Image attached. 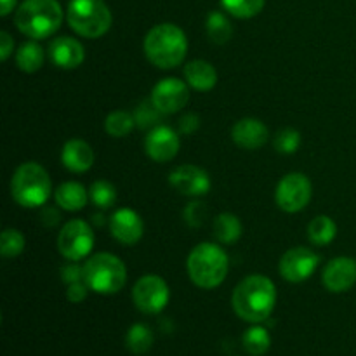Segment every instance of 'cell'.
<instances>
[{
  "label": "cell",
  "mask_w": 356,
  "mask_h": 356,
  "mask_svg": "<svg viewBox=\"0 0 356 356\" xmlns=\"http://www.w3.org/2000/svg\"><path fill=\"white\" fill-rule=\"evenodd\" d=\"M233 312L249 323L268 320L277 306V287L264 275H249L235 287L232 294Z\"/></svg>",
  "instance_id": "obj_1"
},
{
  "label": "cell",
  "mask_w": 356,
  "mask_h": 356,
  "mask_svg": "<svg viewBox=\"0 0 356 356\" xmlns=\"http://www.w3.org/2000/svg\"><path fill=\"white\" fill-rule=\"evenodd\" d=\"M143 49L153 66L160 70H172L186 58V33L174 23H160L146 33Z\"/></svg>",
  "instance_id": "obj_2"
},
{
  "label": "cell",
  "mask_w": 356,
  "mask_h": 356,
  "mask_svg": "<svg viewBox=\"0 0 356 356\" xmlns=\"http://www.w3.org/2000/svg\"><path fill=\"white\" fill-rule=\"evenodd\" d=\"M63 17L58 0H23L14 14V23L24 37L44 40L59 30Z\"/></svg>",
  "instance_id": "obj_3"
},
{
  "label": "cell",
  "mask_w": 356,
  "mask_h": 356,
  "mask_svg": "<svg viewBox=\"0 0 356 356\" xmlns=\"http://www.w3.org/2000/svg\"><path fill=\"white\" fill-rule=\"evenodd\" d=\"M186 270L197 287L211 291L226 280L229 270L228 254L219 243L202 242L188 256Z\"/></svg>",
  "instance_id": "obj_4"
},
{
  "label": "cell",
  "mask_w": 356,
  "mask_h": 356,
  "mask_svg": "<svg viewBox=\"0 0 356 356\" xmlns=\"http://www.w3.org/2000/svg\"><path fill=\"white\" fill-rule=\"evenodd\" d=\"M10 195L24 209L44 207L52 195V181L47 170L37 162L21 163L10 179Z\"/></svg>",
  "instance_id": "obj_5"
},
{
  "label": "cell",
  "mask_w": 356,
  "mask_h": 356,
  "mask_svg": "<svg viewBox=\"0 0 356 356\" xmlns=\"http://www.w3.org/2000/svg\"><path fill=\"white\" fill-rule=\"evenodd\" d=\"M83 282L97 294H117L127 284V268L115 254L97 252L83 264Z\"/></svg>",
  "instance_id": "obj_6"
},
{
  "label": "cell",
  "mask_w": 356,
  "mask_h": 356,
  "mask_svg": "<svg viewBox=\"0 0 356 356\" xmlns=\"http://www.w3.org/2000/svg\"><path fill=\"white\" fill-rule=\"evenodd\" d=\"M66 21L80 37L99 38L108 33L113 16L104 0H70Z\"/></svg>",
  "instance_id": "obj_7"
},
{
  "label": "cell",
  "mask_w": 356,
  "mask_h": 356,
  "mask_svg": "<svg viewBox=\"0 0 356 356\" xmlns=\"http://www.w3.org/2000/svg\"><path fill=\"white\" fill-rule=\"evenodd\" d=\"M96 235L92 226L83 219H72L61 228L58 235V250L70 263L82 261L92 252Z\"/></svg>",
  "instance_id": "obj_8"
},
{
  "label": "cell",
  "mask_w": 356,
  "mask_h": 356,
  "mask_svg": "<svg viewBox=\"0 0 356 356\" xmlns=\"http://www.w3.org/2000/svg\"><path fill=\"white\" fill-rule=\"evenodd\" d=\"M169 285L159 275H145L132 289L134 306L145 315H159L169 305Z\"/></svg>",
  "instance_id": "obj_9"
},
{
  "label": "cell",
  "mask_w": 356,
  "mask_h": 356,
  "mask_svg": "<svg viewBox=\"0 0 356 356\" xmlns=\"http://www.w3.org/2000/svg\"><path fill=\"white\" fill-rule=\"evenodd\" d=\"M312 181L301 172H291L282 177L275 190V202L278 209L289 214L301 212L312 200Z\"/></svg>",
  "instance_id": "obj_10"
},
{
  "label": "cell",
  "mask_w": 356,
  "mask_h": 356,
  "mask_svg": "<svg viewBox=\"0 0 356 356\" xmlns=\"http://www.w3.org/2000/svg\"><path fill=\"white\" fill-rule=\"evenodd\" d=\"M320 264V256L308 247H294L282 256L278 271L291 284H301L313 277Z\"/></svg>",
  "instance_id": "obj_11"
},
{
  "label": "cell",
  "mask_w": 356,
  "mask_h": 356,
  "mask_svg": "<svg viewBox=\"0 0 356 356\" xmlns=\"http://www.w3.org/2000/svg\"><path fill=\"white\" fill-rule=\"evenodd\" d=\"M149 99L163 115H174L183 110L190 101V86L176 76H167L156 82Z\"/></svg>",
  "instance_id": "obj_12"
},
{
  "label": "cell",
  "mask_w": 356,
  "mask_h": 356,
  "mask_svg": "<svg viewBox=\"0 0 356 356\" xmlns=\"http://www.w3.org/2000/svg\"><path fill=\"white\" fill-rule=\"evenodd\" d=\"M179 132H176L169 125H156V127L149 129L148 136L145 139L146 155L153 162H170V160L176 159V155L179 153Z\"/></svg>",
  "instance_id": "obj_13"
},
{
  "label": "cell",
  "mask_w": 356,
  "mask_h": 356,
  "mask_svg": "<svg viewBox=\"0 0 356 356\" xmlns=\"http://www.w3.org/2000/svg\"><path fill=\"white\" fill-rule=\"evenodd\" d=\"M169 183L174 190L179 191L181 195H186V197H202L211 190L209 174L200 167L191 165V163L172 169V172L169 174Z\"/></svg>",
  "instance_id": "obj_14"
},
{
  "label": "cell",
  "mask_w": 356,
  "mask_h": 356,
  "mask_svg": "<svg viewBox=\"0 0 356 356\" xmlns=\"http://www.w3.org/2000/svg\"><path fill=\"white\" fill-rule=\"evenodd\" d=\"M322 280L329 292L334 294L348 292L356 284V261L348 256L334 257L323 268Z\"/></svg>",
  "instance_id": "obj_15"
},
{
  "label": "cell",
  "mask_w": 356,
  "mask_h": 356,
  "mask_svg": "<svg viewBox=\"0 0 356 356\" xmlns=\"http://www.w3.org/2000/svg\"><path fill=\"white\" fill-rule=\"evenodd\" d=\"M110 232L117 242L124 245H136L143 238L145 225H143L141 216L134 209L122 207L111 214Z\"/></svg>",
  "instance_id": "obj_16"
},
{
  "label": "cell",
  "mask_w": 356,
  "mask_h": 356,
  "mask_svg": "<svg viewBox=\"0 0 356 356\" xmlns=\"http://www.w3.org/2000/svg\"><path fill=\"white\" fill-rule=\"evenodd\" d=\"M49 59L61 70H75L86 59V49L76 38L58 37L49 44Z\"/></svg>",
  "instance_id": "obj_17"
},
{
  "label": "cell",
  "mask_w": 356,
  "mask_h": 356,
  "mask_svg": "<svg viewBox=\"0 0 356 356\" xmlns=\"http://www.w3.org/2000/svg\"><path fill=\"white\" fill-rule=\"evenodd\" d=\"M268 127L259 118L247 117L236 122L232 129V139L242 149H259L268 141Z\"/></svg>",
  "instance_id": "obj_18"
},
{
  "label": "cell",
  "mask_w": 356,
  "mask_h": 356,
  "mask_svg": "<svg viewBox=\"0 0 356 356\" xmlns=\"http://www.w3.org/2000/svg\"><path fill=\"white\" fill-rule=\"evenodd\" d=\"M94 159H96L94 149L83 139H70L63 146L61 162L65 169H68L70 172H87L92 167Z\"/></svg>",
  "instance_id": "obj_19"
},
{
  "label": "cell",
  "mask_w": 356,
  "mask_h": 356,
  "mask_svg": "<svg viewBox=\"0 0 356 356\" xmlns=\"http://www.w3.org/2000/svg\"><path fill=\"white\" fill-rule=\"evenodd\" d=\"M184 80L191 89L198 92H209L218 83V72L209 61L195 59L184 66Z\"/></svg>",
  "instance_id": "obj_20"
},
{
  "label": "cell",
  "mask_w": 356,
  "mask_h": 356,
  "mask_svg": "<svg viewBox=\"0 0 356 356\" xmlns=\"http://www.w3.org/2000/svg\"><path fill=\"white\" fill-rule=\"evenodd\" d=\"M87 198H89V191L76 181H66L59 184L54 191L56 205L68 212L82 211L87 204Z\"/></svg>",
  "instance_id": "obj_21"
},
{
  "label": "cell",
  "mask_w": 356,
  "mask_h": 356,
  "mask_svg": "<svg viewBox=\"0 0 356 356\" xmlns=\"http://www.w3.org/2000/svg\"><path fill=\"white\" fill-rule=\"evenodd\" d=\"M212 232H214L216 240H218L219 243L232 245V243L238 242L240 240V236H242L243 233V226L235 214L225 212V214H219L218 218L214 219Z\"/></svg>",
  "instance_id": "obj_22"
},
{
  "label": "cell",
  "mask_w": 356,
  "mask_h": 356,
  "mask_svg": "<svg viewBox=\"0 0 356 356\" xmlns=\"http://www.w3.org/2000/svg\"><path fill=\"white\" fill-rule=\"evenodd\" d=\"M16 65L23 73H35L44 65V49L37 40L21 44L16 52Z\"/></svg>",
  "instance_id": "obj_23"
},
{
  "label": "cell",
  "mask_w": 356,
  "mask_h": 356,
  "mask_svg": "<svg viewBox=\"0 0 356 356\" xmlns=\"http://www.w3.org/2000/svg\"><path fill=\"white\" fill-rule=\"evenodd\" d=\"M337 225L329 216H316L308 225V238L313 245L325 247L336 238Z\"/></svg>",
  "instance_id": "obj_24"
},
{
  "label": "cell",
  "mask_w": 356,
  "mask_h": 356,
  "mask_svg": "<svg viewBox=\"0 0 356 356\" xmlns=\"http://www.w3.org/2000/svg\"><path fill=\"white\" fill-rule=\"evenodd\" d=\"M205 30H207L209 38L218 45L226 44L233 37L232 23H229V19L221 10H212V13H209L207 19H205Z\"/></svg>",
  "instance_id": "obj_25"
},
{
  "label": "cell",
  "mask_w": 356,
  "mask_h": 356,
  "mask_svg": "<svg viewBox=\"0 0 356 356\" xmlns=\"http://www.w3.org/2000/svg\"><path fill=\"white\" fill-rule=\"evenodd\" d=\"M134 115L124 110L111 111L106 117V120H104V131H106V134L111 136V138H125V136H129L134 131Z\"/></svg>",
  "instance_id": "obj_26"
},
{
  "label": "cell",
  "mask_w": 356,
  "mask_h": 356,
  "mask_svg": "<svg viewBox=\"0 0 356 356\" xmlns=\"http://www.w3.org/2000/svg\"><path fill=\"white\" fill-rule=\"evenodd\" d=\"M242 343L247 353H250L252 356H261L268 353V350H270L271 336L264 327L254 325L243 332Z\"/></svg>",
  "instance_id": "obj_27"
},
{
  "label": "cell",
  "mask_w": 356,
  "mask_h": 356,
  "mask_svg": "<svg viewBox=\"0 0 356 356\" xmlns=\"http://www.w3.org/2000/svg\"><path fill=\"white\" fill-rule=\"evenodd\" d=\"M153 341L155 339H153L152 329L145 323H134L127 330V336H125V344L136 355H143L149 351V348L153 346Z\"/></svg>",
  "instance_id": "obj_28"
},
{
  "label": "cell",
  "mask_w": 356,
  "mask_h": 356,
  "mask_svg": "<svg viewBox=\"0 0 356 356\" xmlns=\"http://www.w3.org/2000/svg\"><path fill=\"white\" fill-rule=\"evenodd\" d=\"M266 0H221L222 9L238 19H250L264 9Z\"/></svg>",
  "instance_id": "obj_29"
},
{
  "label": "cell",
  "mask_w": 356,
  "mask_h": 356,
  "mask_svg": "<svg viewBox=\"0 0 356 356\" xmlns=\"http://www.w3.org/2000/svg\"><path fill=\"white\" fill-rule=\"evenodd\" d=\"M89 198L97 209L101 211H106V209L113 207L115 202H117V190L111 183L108 181H94L92 186L89 190Z\"/></svg>",
  "instance_id": "obj_30"
},
{
  "label": "cell",
  "mask_w": 356,
  "mask_h": 356,
  "mask_svg": "<svg viewBox=\"0 0 356 356\" xmlns=\"http://www.w3.org/2000/svg\"><path fill=\"white\" fill-rule=\"evenodd\" d=\"M24 247H26V240H24V235L19 229H3L2 235H0V254H2L6 259L17 257L23 252Z\"/></svg>",
  "instance_id": "obj_31"
},
{
  "label": "cell",
  "mask_w": 356,
  "mask_h": 356,
  "mask_svg": "<svg viewBox=\"0 0 356 356\" xmlns=\"http://www.w3.org/2000/svg\"><path fill=\"white\" fill-rule=\"evenodd\" d=\"M134 118H136V125L139 129H153L159 125L160 118H162V111L153 104L152 99L143 101L138 108L134 110Z\"/></svg>",
  "instance_id": "obj_32"
},
{
  "label": "cell",
  "mask_w": 356,
  "mask_h": 356,
  "mask_svg": "<svg viewBox=\"0 0 356 356\" xmlns=\"http://www.w3.org/2000/svg\"><path fill=\"white\" fill-rule=\"evenodd\" d=\"M273 146L278 153L282 155H292L299 149L301 146V134L296 129H282L280 132H277L273 139Z\"/></svg>",
  "instance_id": "obj_33"
},
{
  "label": "cell",
  "mask_w": 356,
  "mask_h": 356,
  "mask_svg": "<svg viewBox=\"0 0 356 356\" xmlns=\"http://www.w3.org/2000/svg\"><path fill=\"white\" fill-rule=\"evenodd\" d=\"M205 214H207V211H205L202 202H191V204H188V207L184 209V219H186V222L191 228H198V226L204 225Z\"/></svg>",
  "instance_id": "obj_34"
},
{
  "label": "cell",
  "mask_w": 356,
  "mask_h": 356,
  "mask_svg": "<svg viewBox=\"0 0 356 356\" xmlns=\"http://www.w3.org/2000/svg\"><path fill=\"white\" fill-rule=\"evenodd\" d=\"M177 127H179V134H184V136L193 134V132L200 127V117L195 113L183 115L179 124H177Z\"/></svg>",
  "instance_id": "obj_35"
},
{
  "label": "cell",
  "mask_w": 356,
  "mask_h": 356,
  "mask_svg": "<svg viewBox=\"0 0 356 356\" xmlns=\"http://www.w3.org/2000/svg\"><path fill=\"white\" fill-rule=\"evenodd\" d=\"M90 289L87 287L86 282H75V284H70L66 289V298L72 302H82L87 298V292Z\"/></svg>",
  "instance_id": "obj_36"
},
{
  "label": "cell",
  "mask_w": 356,
  "mask_h": 356,
  "mask_svg": "<svg viewBox=\"0 0 356 356\" xmlns=\"http://www.w3.org/2000/svg\"><path fill=\"white\" fill-rule=\"evenodd\" d=\"M61 278L66 285L75 284V282H83V266H79V264H66L61 270Z\"/></svg>",
  "instance_id": "obj_37"
},
{
  "label": "cell",
  "mask_w": 356,
  "mask_h": 356,
  "mask_svg": "<svg viewBox=\"0 0 356 356\" xmlns=\"http://www.w3.org/2000/svg\"><path fill=\"white\" fill-rule=\"evenodd\" d=\"M14 52V40L7 31H0V59L3 63L10 58Z\"/></svg>",
  "instance_id": "obj_38"
},
{
  "label": "cell",
  "mask_w": 356,
  "mask_h": 356,
  "mask_svg": "<svg viewBox=\"0 0 356 356\" xmlns=\"http://www.w3.org/2000/svg\"><path fill=\"white\" fill-rule=\"evenodd\" d=\"M17 0H0V16H9L16 7Z\"/></svg>",
  "instance_id": "obj_39"
}]
</instances>
